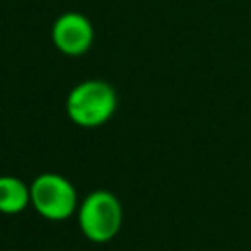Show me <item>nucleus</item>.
Masks as SVG:
<instances>
[{
  "label": "nucleus",
  "instance_id": "nucleus-1",
  "mask_svg": "<svg viewBox=\"0 0 251 251\" xmlns=\"http://www.w3.org/2000/svg\"><path fill=\"white\" fill-rule=\"evenodd\" d=\"M118 108V94L106 80L88 78L71 88L65 110L73 124L78 127H100L104 126Z\"/></svg>",
  "mask_w": 251,
  "mask_h": 251
},
{
  "label": "nucleus",
  "instance_id": "nucleus-2",
  "mask_svg": "<svg viewBox=\"0 0 251 251\" xmlns=\"http://www.w3.org/2000/svg\"><path fill=\"white\" fill-rule=\"evenodd\" d=\"M122 204L118 196L110 190H92L78 202V229L86 239L94 243H106L114 239L122 227Z\"/></svg>",
  "mask_w": 251,
  "mask_h": 251
},
{
  "label": "nucleus",
  "instance_id": "nucleus-3",
  "mask_svg": "<svg viewBox=\"0 0 251 251\" xmlns=\"http://www.w3.org/2000/svg\"><path fill=\"white\" fill-rule=\"evenodd\" d=\"M29 196L33 210L49 222L69 220L78 208L75 184L59 173L37 175L29 184Z\"/></svg>",
  "mask_w": 251,
  "mask_h": 251
},
{
  "label": "nucleus",
  "instance_id": "nucleus-4",
  "mask_svg": "<svg viewBox=\"0 0 251 251\" xmlns=\"http://www.w3.org/2000/svg\"><path fill=\"white\" fill-rule=\"evenodd\" d=\"M51 41L57 51L67 57L84 55L94 41L92 22L80 12H65L61 14L51 27Z\"/></svg>",
  "mask_w": 251,
  "mask_h": 251
},
{
  "label": "nucleus",
  "instance_id": "nucleus-5",
  "mask_svg": "<svg viewBox=\"0 0 251 251\" xmlns=\"http://www.w3.org/2000/svg\"><path fill=\"white\" fill-rule=\"evenodd\" d=\"M31 206L29 184L14 175H0V214L16 216Z\"/></svg>",
  "mask_w": 251,
  "mask_h": 251
}]
</instances>
